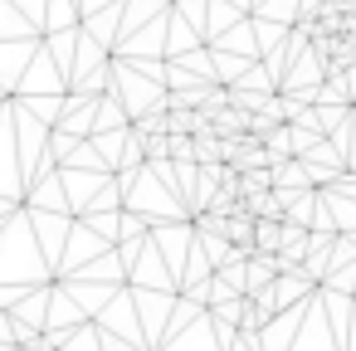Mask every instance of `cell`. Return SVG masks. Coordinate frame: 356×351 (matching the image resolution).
I'll return each mask as SVG.
<instances>
[{
  "label": "cell",
  "instance_id": "cell-1",
  "mask_svg": "<svg viewBox=\"0 0 356 351\" xmlns=\"http://www.w3.org/2000/svg\"><path fill=\"white\" fill-rule=\"evenodd\" d=\"M283 234H288V229H278V225H268V220H264V225H259V249H264V254H268V249H278V239H283Z\"/></svg>",
  "mask_w": 356,
  "mask_h": 351
}]
</instances>
